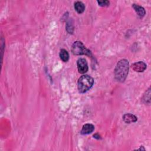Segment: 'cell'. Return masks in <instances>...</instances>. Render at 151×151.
I'll use <instances>...</instances> for the list:
<instances>
[{
	"instance_id": "9c48e42d",
	"label": "cell",
	"mask_w": 151,
	"mask_h": 151,
	"mask_svg": "<svg viewBox=\"0 0 151 151\" xmlns=\"http://www.w3.org/2000/svg\"><path fill=\"white\" fill-rule=\"evenodd\" d=\"M74 9L77 13L81 14L85 10V5L81 1H76L74 2Z\"/></svg>"
},
{
	"instance_id": "30bf717a",
	"label": "cell",
	"mask_w": 151,
	"mask_h": 151,
	"mask_svg": "<svg viewBox=\"0 0 151 151\" xmlns=\"http://www.w3.org/2000/svg\"><path fill=\"white\" fill-rule=\"evenodd\" d=\"M61 60L64 62H67L69 60V54L65 49H61L59 54Z\"/></svg>"
},
{
	"instance_id": "5b68a950",
	"label": "cell",
	"mask_w": 151,
	"mask_h": 151,
	"mask_svg": "<svg viewBox=\"0 0 151 151\" xmlns=\"http://www.w3.org/2000/svg\"><path fill=\"white\" fill-rule=\"evenodd\" d=\"M146 64L141 61L134 63L132 65V69L136 72H143L146 69Z\"/></svg>"
},
{
	"instance_id": "5bb4252c",
	"label": "cell",
	"mask_w": 151,
	"mask_h": 151,
	"mask_svg": "<svg viewBox=\"0 0 151 151\" xmlns=\"http://www.w3.org/2000/svg\"><path fill=\"white\" fill-rule=\"evenodd\" d=\"M137 150H145V149L143 147V146H140V148L138 149Z\"/></svg>"
},
{
	"instance_id": "52a82bcc",
	"label": "cell",
	"mask_w": 151,
	"mask_h": 151,
	"mask_svg": "<svg viewBox=\"0 0 151 151\" xmlns=\"http://www.w3.org/2000/svg\"><path fill=\"white\" fill-rule=\"evenodd\" d=\"M123 120L126 123H131L136 122L137 120V118L136 116L131 113H126L123 117Z\"/></svg>"
},
{
	"instance_id": "ba28073f",
	"label": "cell",
	"mask_w": 151,
	"mask_h": 151,
	"mask_svg": "<svg viewBox=\"0 0 151 151\" xmlns=\"http://www.w3.org/2000/svg\"><path fill=\"white\" fill-rule=\"evenodd\" d=\"M132 7L133 8L134 10L135 11V12L137 13V14L140 17L142 18L145 16V15L146 14V11L145 9L143 7H142V6L138 5V4H133L132 5Z\"/></svg>"
},
{
	"instance_id": "8fae6325",
	"label": "cell",
	"mask_w": 151,
	"mask_h": 151,
	"mask_svg": "<svg viewBox=\"0 0 151 151\" xmlns=\"http://www.w3.org/2000/svg\"><path fill=\"white\" fill-rule=\"evenodd\" d=\"M66 29L69 34H73L74 31V25L71 21H68L66 25Z\"/></svg>"
},
{
	"instance_id": "277c9868",
	"label": "cell",
	"mask_w": 151,
	"mask_h": 151,
	"mask_svg": "<svg viewBox=\"0 0 151 151\" xmlns=\"http://www.w3.org/2000/svg\"><path fill=\"white\" fill-rule=\"evenodd\" d=\"M77 65L78 71L81 74L86 73L88 70V64L86 60L84 58H80L77 61Z\"/></svg>"
},
{
	"instance_id": "7c38bea8",
	"label": "cell",
	"mask_w": 151,
	"mask_h": 151,
	"mask_svg": "<svg viewBox=\"0 0 151 151\" xmlns=\"http://www.w3.org/2000/svg\"><path fill=\"white\" fill-rule=\"evenodd\" d=\"M97 3L100 6H108L110 4V2L107 0L104 1H97Z\"/></svg>"
},
{
	"instance_id": "8992f818",
	"label": "cell",
	"mask_w": 151,
	"mask_h": 151,
	"mask_svg": "<svg viewBox=\"0 0 151 151\" xmlns=\"http://www.w3.org/2000/svg\"><path fill=\"white\" fill-rule=\"evenodd\" d=\"M94 130V126L93 124L91 123H87L83 125L82 129L80 132L81 134L85 135V134H88L91 133Z\"/></svg>"
},
{
	"instance_id": "6da1fadb",
	"label": "cell",
	"mask_w": 151,
	"mask_h": 151,
	"mask_svg": "<svg viewBox=\"0 0 151 151\" xmlns=\"http://www.w3.org/2000/svg\"><path fill=\"white\" fill-rule=\"evenodd\" d=\"M129 70V63L126 59H122L117 63L114 69L115 79L119 82H124Z\"/></svg>"
},
{
	"instance_id": "3957f363",
	"label": "cell",
	"mask_w": 151,
	"mask_h": 151,
	"mask_svg": "<svg viewBox=\"0 0 151 151\" xmlns=\"http://www.w3.org/2000/svg\"><path fill=\"white\" fill-rule=\"evenodd\" d=\"M71 51L74 55H86L88 56H91V51L86 48L84 44L79 41H75L71 47Z\"/></svg>"
},
{
	"instance_id": "4fadbf2b",
	"label": "cell",
	"mask_w": 151,
	"mask_h": 151,
	"mask_svg": "<svg viewBox=\"0 0 151 151\" xmlns=\"http://www.w3.org/2000/svg\"><path fill=\"white\" fill-rule=\"evenodd\" d=\"M94 138L96 139H101V136L98 134V133H96L93 135Z\"/></svg>"
},
{
	"instance_id": "7a4b0ae2",
	"label": "cell",
	"mask_w": 151,
	"mask_h": 151,
	"mask_svg": "<svg viewBox=\"0 0 151 151\" xmlns=\"http://www.w3.org/2000/svg\"><path fill=\"white\" fill-rule=\"evenodd\" d=\"M94 84V79L88 75H83L78 80L77 87L80 93H84L90 89Z\"/></svg>"
}]
</instances>
